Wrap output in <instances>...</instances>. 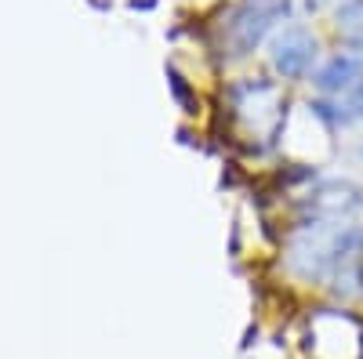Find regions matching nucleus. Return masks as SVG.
I'll use <instances>...</instances> for the list:
<instances>
[{"instance_id":"nucleus-5","label":"nucleus","mask_w":363,"mask_h":359,"mask_svg":"<svg viewBox=\"0 0 363 359\" xmlns=\"http://www.w3.org/2000/svg\"><path fill=\"white\" fill-rule=\"evenodd\" d=\"M335 29L349 47L363 51V0H345L335 15Z\"/></svg>"},{"instance_id":"nucleus-4","label":"nucleus","mask_w":363,"mask_h":359,"mask_svg":"<svg viewBox=\"0 0 363 359\" xmlns=\"http://www.w3.org/2000/svg\"><path fill=\"white\" fill-rule=\"evenodd\" d=\"M359 203H363V196H359V189L349 186V182H330V186H323V189L309 200V207H313L320 218H342V215H352Z\"/></svg>"},{"instance_id":"nucleus-6","label":"nucleus","mask_w":363,"mask_h":359,"mask_svg":"<svg viewBox=\"0 0 363 359\" xmlns=\"http://www.w3.org/2000/svg\"><path fill=\"white\" fill-rule=\"evenodd\" d=\"M352 116H363V87L349 98V120H352Z\"/></svg>"},{"instance_id":"nucleus-1","label":"nucleus","mask_w":363,"mask_h":359,"mask_svg":"<svg viewBox=\"0 0 363 359\" xmlns=\"http://www.w3.org/2000/svg\"><path fill=\"white\" fill-rule=\"evenodd\" d=\"M291 15V0H240L222 22V44L233 58H247Z\"/></svg>"},{"instance_id":"nucleus-3","label":"nucleus","mask_w":363,"mask_h":359,"mask_svg":"<svg viewBox=\"0 0 363 359\" xmlns=\"http://www.w3.org/2000/svg\"><path fill=\"white\" fill-rule=\"evenodd\" d=\"M316 87L327 95H356L363 87V58H352V55H338L316 73Z\"/></svg>"},{"instance_id":"nucleus-2","label":"nucleus","mask_w":363,"mask_h":359,"mask_svg":"<svg viewBox=\"0 0 363 359\" xmlns=\"http://www.w3.org/2000/svg\"><path fill=\"white\" fill-rule=\"evenodd\" d=\"M316 62V37L306 25H287L272 40V69L287 80H301Z\"/></svg>"}]
</instances>
